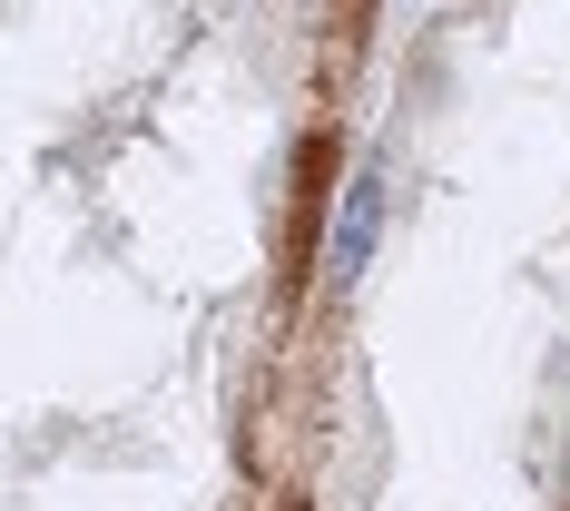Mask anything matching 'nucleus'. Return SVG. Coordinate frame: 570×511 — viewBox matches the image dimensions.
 Wrapping results in <instances>:
<instances>
[{
  "label": "nucleus",
  "instance_id": "1",
  "mask_svg": "<svg viewBox=\"0 0 570 511\" xmlns=\"http://www.w3.org/2000/svg\"><path fill=\"white\" fill-rule=\"evenodd\" d=\"M374 236H384V177L364 168L354 187H344V207H335V236H325V276L354 285V276H364V256H374Z\"/></svg>",
  "mask_w": 570,
  "mask_h": 511
}]
</instances>
